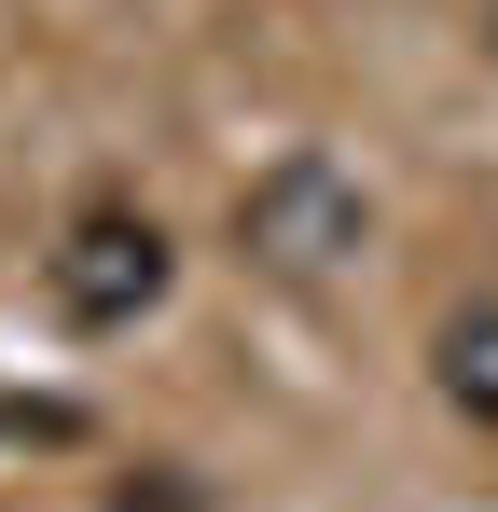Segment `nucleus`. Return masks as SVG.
Listing matches in <instances>:
<instances>
[{
	"mask_svg": "<svg viewBox=\"0 0 498 512\" xmlns=\"http://www.w3.org/2000/svg\"><path fill=\"white\" fill-rule=\"evenodd\" d=\"M360 236H374V208H360V180L319 167V153H291V167H263L236 194V250L263 263V277H332V263H360Z\"/></svg>",
	"mask_w": 498,
	"mask_h": 512,
	"instance_id": "1",
	"label": "nucleus"
},
{
	"mask_svg": "<svg viewBox=\"0 0 498 512\" xmlns=\"http://www.w3.org/2000/svg\"><path fill=\"white\" fill-rule=\"evenodd\" d=\"M485 14H498V0H485Z\"/></svg>",
	"mask_w": 498,
	"mask_h": 512,
	"instance_id": "4",
	"label": "nucleus"
},
{
	"mask_svg": "<svg viewBox=\"0 0 498 512\" xmlns=\"http://www.w3.org/2000/svg\"><path fill=\"white\" fill-rule=\"evenodd\" d=\"M443 402L498 429V305H471V319H443Z\"/></svg>",
	"mask_w": 498,
	"mask_h": 512,
	"instance_id": "3",
	"label": "nucleus"
},
{
	"mask_svg": "<svg viewBox=\"0 0 498 512\" xmlns=\"http://www.w3.org/2000/svg\"><path fill=\"white\" fill-rule=\"evenodd\" d=\"M56 305H70L83 333H125L139 305L166 291V236H153V208H83L70 236H56Z\"/></svg>",
	"mask_w": 498,
	"mask_h": 512,
	"instance_id": "2",
	"label": "nucleus"
}]
</instances>
